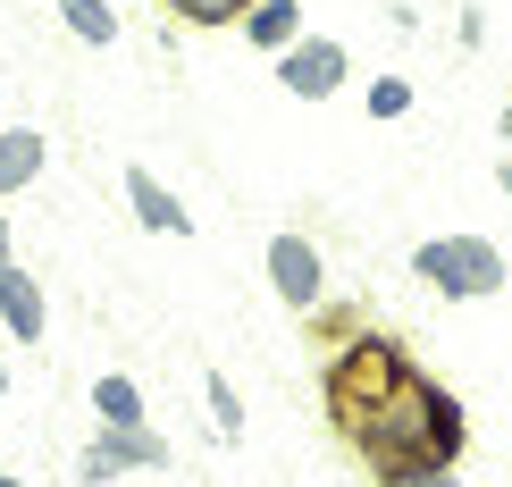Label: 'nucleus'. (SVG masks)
<instances>
[{"label":"nucleus","instance_id":"obj_10","mask_svg":"<svg viewBox=\"0 0 512 487\" xmlns=\"http://www.w3.org/2000/svg\"><path fill=\"white\" fill-rule=\"evenodd\" d=\"M59 26H68L76 42H93V51H110L118 42V9L110 0H59Z\"/></svg>","mask_w":512,"mask_h":487},{"label":"nucleus","instance_id":"obj_19","mask_svg":"<svg viewBox=\"0 0 512 487\" xmlns=\"http://www.w3.org/2000/svg\"><path fill=\"white\" fill-rule=\"evenodd\" d=\"M0 395H9V353H0Z\"/></svg>","mask_w":512,"mask_h":487},{"label":"nucleus","instance_id":"obj_11","mask_svg":"<svg viewBox=\"0 0 512 487\" xmlns=\"http://www.w3.org/2000/svg\"><path fill=\"white\" fill-rule=\"evenodd\" d=\"M93 412L126 429V420H143V387H135V378H118V370H101L93 378Z\"/></svg>","mask_w":512,"mask_h":487},{"label":"nucleus","instance_id":"obj_20","mask_svg":"<svg viewBox=\"0 0 512 487\" xmlns=\"http://www.w3.org/2000/svg\"><path fill=\"white\" fill-rule=\"evenodd\" d=\"M0 487H26V479H17V471H0Z\"/></svg>","mask_w":512,"mask_h":487},{"label":"nucleus","instance_id":"obj_16","mask_svg":"<svg viewBox=\"0 0 512 487\" xmlns=\"http://www.w3.org/2000/svg\"><path fill=\"white\" fill-rule=\"evenodd\" d=\"M496 185H504V194H512V152H504V160H496Z\"/></svg>","mask_w":512,"mask_h":487},{"label":"nucleus","instance_id":"obj_18","mask_svg":"<svg viewBox=\"0 0 512 487\" xmlns=\"http://www.w3.org/2000/svg\"><path fill=\"white\" fill-rule=\"evenodd\" d=\"M0 261H9V219H0Z\"/></svg>","mask_w":512,"mask_h":487},{"label":"nucleus","instance_id":"obj_17","mask_svg":"<svg viewBox=\"0 0 512 487\" xmlns=\"http://www.w3.org/2000/svg\"><path fill=\"white\" fill-rule=\"evenodd\" d=\"M420 487H462V479H454V471H429V479H420Z\"/></svg>","mask_w":512,"mask_h":487},{"label":"nucleus","instance_id":"obj_8","mask_svg":"<svg viewBox=\"0 0 512 487\" xmlns=\"http://www.w3.org/2000/svg\"><path fill=\"white\" fill-rule=\"evenodd\" d=\"M42 160H51V143H42L34 126H0V194H26L42 177Z\"/></svg>","mask_w":512,"mask_h":487},{"label":"nucleus","instance_id":"obj_3","mask_svg":"<svg viewBox=\"0 0 512 487\" xmlns=\"http://www.w3.org/2000/svg\"><path fill=\"white\" fill-rule=\"evenodd\" d=\"M126 471H168V437L152 429V420H101V437L76 454V479L84 487H110V479H126Z\"/></svg>","mask_w":512,"mask_h":487},{"label":"nucleus","instance_id":"obj_7","mask_svg":"<svg viewBox=\"0 0 512 487\" xmlns=\"http://www.w3.org/2000/svg\"><path fill=\"white\" fill-rule=\"evenodd\" d=\"M0 328H9L17 345H42V328H51V303H42V286L17 261H0Z\"/></svg>","mask_w":512,"mask_h":487},{"label":"nucleus","instance_id":"obj_13","mask_svg":"<svg viewBox=\"0 0 512 487\" xmlns=\"http://www.w3.org/2000/svg\"><path fill=\"white\" fill-rule=\"evenodd\" d=\"M361 110H370L378 126L412 118V84H403V76H370V93H361Z\"/></svg>","mask_w":512,"mask_h":487},{"label":"nucleus","instance_id":"obj_12","mask_svg":"<svg viewBox=\"0 0 512 487\" xmlns=\"http://www.w3.org/2000/svg\"><path fill=\"white\" fill-rule=\"evenodd\" d=\"M202 395H210V429L236 446V437H244V395L227 387V370H210V378H202Z\"/></svg>","mask_w":512,"mask_h":487},{"label":"nucleus","instance_id":"obj_15","mask_svg":"<svg viewBox=\"0 0 512 487\" xmlns=\"http://www.w3.org/2000/svg\"><path fill=\"white\" fill-rule=\"evenodd\" d=\"M496 135H504V152H512V101H504V118H496Z\"/></svg>","mask_w":512,"mask_h":487},{"label":"nucleus","instance_id":"obj_9","mask_svg":"<svg viewBox=\"0 0 512 487\" xmlns=\"http://www.w3.org/2000/svg\"><path fill=\"white\" fill-rule=\"evenodd\" d=\"M294 34H303V0H252L244 9V42L252 51H286Z\"/></svg>","mask_w":512,"mask_h":487},{"label":"nucleus","instance_id":"obj_4","mask_svg":"<svg viewBox=\"0 0 512 487\" xmlns=\"http://www.w3.org/2000/svg\"><path fill=\"white\" fill-rule=\"evenodd\" d=\"M353 76V51L336 34H294L286 51H277V84H286L294 101H336Z\"/></svg>","mask_w":512,"mask_h":487},{"label":"nucleus","instance_id":"obj_1","mask_svg":"<svg viewBox=\"0 0 512 487\" xmlns=\"http://www.w3.org/2000/svg\"><path fill=\"white\" fill-rule=\"evenodd\" d=\"M336 429L361 446V462H370L387 487H420L429 471H454L462 437H471V429H462V404L437 387V378H420L412 362H403L361 412H345Z\"/></svg>","mask_w":512,"mask_h":487},{"label":"nucleus","instance_id":"obj_2","mask_svg":"<svg viewBox=\"0 0 512 487\" xmlns=\"http://www.w3.org/2000/svg\"><path fill=\"white\" fill-rule=\"evenodd\" d=\"M412 278H429L437 294H454V303H487V294H504V252L487 236H429L412 252Z\"/></svg>","mask_w":512,"mask_h":487},{"label":"nucleus","instance_id":"obj_14","mask_svg":"<svg viewBox=\"0 0 512 487\" xmlns=\"http://www.w3.org/2000/svg\"><path fill=\"white\" fill-rule=\"evenodd\" d=\"M168 9H177L185 26H244L252 0H168Z\"/></svg>","mask_w":512,"mask_h":487},{"label":"nucleus","instance_id":"obj_5","mask_svg":"<svg viewBox=\"0 0 512 487\" xmlns=\"http://www.w3.org/2000/svg\"><path fill=\"white\" fill-rule=\"evenodd\" d=\"M269 286L286 311H319L328 303V261H319V244L303 227H286V236H269Z\"/></svg>","mask_w":512,"mask_h":487},{"label":"nucleus","instance_id":"obj_6","mask_svg":"<svg viewBox=\"0 0 512 487\" xmlns=\"http://www.w3.org/2000/svg\"><path fill=\"white\" fill-rule=\"evenodd\" d=\"M118 194L135 202V219L152 227V236H194V210H185L177 194H168V185H160L143 160H135V168H118Z\"/></svg>","mask_w":512,"mask_h":487}]
</instances>
